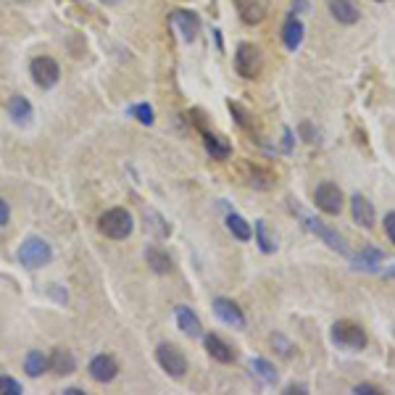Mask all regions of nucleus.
<instances>
[{
    "label": "nucleus",
    "mask_w": 395,
    "mask_h": 395,
    "mask_svg": "<svg viewBox=\"0 0 395 395\" xmlns=\"http://www.w3.org/2000/svg\"><path fill=\"white\" fill-rule=\"evenodd\" d=\"M382 261H385V250H380L377 245H366L364 250H358L353 256V269L356 272H366V274H377Z\"/></svg>",
    "instance_id": "obj_12"
},
{
    "label": "nucleus",
    "mask_w": 395,
    "mask_h": 395,
    "mask_svg": "<svg viewBox=\"0 0 395 395\" xmlns=\"http://www.w3.org/2000/svg\"><path fill=\"white\" fill-rule=\"evenodd\" d=\"M290 140H293V132L285 130V153H290Z\"/></svg>",
    "instance_id": "obj_37"
},
{
    "label": "nucleus",
    "mask_w": 395,
    "mask_h": 395,
    "mask_svg": "<svg viewBox=\"0 0 395 395\" xmlns=\"http://www.w3.org/2000/svg\"><path fill=\"white\" fill-rule=\"evenodd\" d=\"M285 393H287V395H293V393L306 395L308 390H306V387H303V385H295V382H293V385H287V387H285Z\"/></svg>",
    "instance_id": "obj_36"
},
{
    "label": "nucleus",
    "mask_w": 395,
    "mask_h": 395,
    "mask_svg": "<svg viewBox=\"0 0 395 395\" xmlns=\"http://www.w3.org/2000/svg\"><path fill=\"white\" fill-rule=\"evenodd\" d=\"M385 277H395V263L390 266V269H387V272H385Z\"/></svg>",
    "instance_id": "obj_40"
},
{
    "label": "nucleus",
    "mask_w": 395,
    "mask_h": 395,
    "mask_svg": "<svg viewBox=\"0 0 395 395\" xmlns=\"http://www.w3.org/2000/svg\"><path fill=\"white\" fill-rule=\"evenodd\" d=\"M269 343H272V348H274L282 358H293L295 356V345L285 335H272L269 337Z\"/></svg>",
    "instance_id": "obj_29"
},
{
    "label": "nucleus",
    "mask_w": 395,
    "mask_h": 395,
    "mask_svg": "<svg viewBox=\"0 0 395 395\" xmlns=\"http://www.w3.org/2000/svg\"><path fill=\"white\" fill-rule=\"evenodd\" d=\"M303 34H306V27H303V21L298 19V16H290L287 21H285V27H282V43L285 48L295 53L301 45H303Z\"/></svg>",
    "instance_id": "obj_17"
},
{
    "label": "nucleus",
    "mask_w": 395,
    "mask_h": 395,
    "mask_svg": "<svg viewBox=\"0 0 395 395\" xmlns=\"http://www.w3.org/2000/svg\"><path fill=\"white\" fill-rule=\"evenodd\" d=\"M382 227H385V234H387V240L395 245V211L390 214H385V219H382Z\"/></svg>",
    "instance_id": "obj_33"
},
{
    "label": "nucleus",
    "mask_w": 395,
    "mask_h": 395,
    "mask_svg": "<svg viewBox=\"0 0 395 395\" xmlns=\"http://www.w3.org/2000/svg\"><path fill=\"white\" fill-rule=\"evenodd\" d=\"M205 351H208V356H211L214 361H219V364H232L234 358H237L232 345L224 343L219 335H205Z\"/></svg>",
    "instance_id": "obj_18"
},
{
    "label": "nucleus",
    "mask_w": 395,
    "mask_h": 395,
    "mask_svg": "<svg viewBox=\"0 0 395 395\" xmlns=\"http://www.w3.org/2000/svg\"><path fill=\"white\" fill-rule=\"evenodd\" d=\"M172 27L176 30V34L185 40V43H192L201 32V19L192 14V11H174L172 14Z\"/></svg>",
    "instance_id": "obj_13"
},
{
    "label": "nucleus",
    "mask_w": 395,
    "mask_h": 395,
    "mask_svg": "<svg viewBox=\"0 0 395 395\" xmlns=\"http://www.w3.org/2000/svg\"><path fill=\"white\" fill-rule=\"evenodd\" d=\"M48 369L53 372V374H59V377H69L74 374V369H77V358H74V353L69 348H53L50 353V358H48Z\"/></svg>",
    "instance_id": "obj_16"
},
{
    "label": "nucleus",
    "mask_w": 395,
    "mask_h": 395,
    "mask_svg": "<svg viewBox=\"0 0 395 395\" xmlns=\"http://www.w3.org/2000/svg\"><path fill=\"white\" fill-rule=\"evenodd\" d=\"M105 6H117V3H121V0H103Z\"/></svg>",
    "instance_id": "obj_41"
},
{
    "label": "nucleus",
    "mask_w": 395,
    "mask_h": 395,
    "mask_svg": "<svg viewBox=\"0 0 395 395\" xmlns=\"http://www.w3.org/2000/svg\"><path fill=\"white\" fill-rule=\"evenodd\" d=\"M32 103L24 98V95H14L11 101H8V117L14 119L16 124H27L32 119Z\"/></svg>",
    "instance_id": "obj_23"
},
{
    "label": "nucleus",
    "mask_w": 395,
    "mask_h": 395,
    "mask_svg": "<svg viewBox=\"0 0 395 395\" xmlns=\"http://www.w3.org/2000/svg\"><path fill=\"white\" fill-rule=\"evenodd\" d=\"M203 145H205V150L211 153V159L224 161V159H230V156H232V145H230L224 137H219V134L203 132Z\"/></svg>",
    "instance_id": "obj_21"
},
{
    "label": "nucleus",
    "mask_w": 395,
    "mask_h": 395,
    "mask_svg": "<svg viewBox=\"0 0 395 395\" xmlns=\"http://www.w3.org/2000/svg\"><path fill=\"white\" fill-rule=\"evenodd\" d=\"M306 6H308L306 0H295V6H293V8H295V14H301V11H306Z\"/></svg>",
    "instance_id": "obj_38"
},
{
    "label": "nucleus",
    "mask_w": 395,
    "mask_h": 395,
    "mask_svg": "<svg viewBox=\"0 0 395 395\" xmlns=\"http://www.w3.org/2000/svg\"><path fill=\"white\" fill-rule=\"evenodd\" d=\"M130 114L137 119L140 124H153V108H150V105H145V103H140V105H132Z\"/></svg>",
    "instance_id": "obj_31"
},
{
    "label": "nucleus",
    "mask_w": 395,
    "mask_h": 395,
    "mask_svg": "<svg viewBox=\"0 0 395 395\" xmlns=\"http://www.w3.org/2000/svg\"><path fill=\"white\" fill-rule=\"evenodd\" d=\"M145 261H148V266L156 272V274H172V269H174L172 256H169L166 250L156 248V245L145 248Z\"/></svg>",
    "instance_id": "obj_20"
},
{
    "label": "nucleus",
    "mask_w": 395,
    "mask_h": 395,
    "mask_svg": "<svg viewBox=\"0 0 395 395\" xmlns=\"http://www.w3.org/2000/svg\"><path fill=\"white\" fill-rule=\"evenodd\" d=\"M19 261L27 269H40V266H48L53 261V248L45 243L43 237H27L21 245H19Z\"/></svg>",
    "instance_id": "obj_4"
},
{
    "label": "nucleus",
    "mask_w": 395,
    "mask_h": 395,
    "mask_svg": "<svg viewBox=\"0 0 395 395\" xmlns=\"http://www.w3.org/2000/svg\"><path fill=\"white\" fill-rule=\"evenodd\" d=\"M263 69V56L259 45L240 43L234 50V72L240 74L243 79H259Z\"/></svg>",
    "instance_id": "obj_3"
},
{
    "label": "nucleus",
    "mask_w": 395,
    "mask_h": 395,
    "mask_svg": "<svg viewBox=\"0 0 395 395\" xmlns=\"http://www.w3.org/2000/svg\"><path fill=\"white\" fill-rule=\"evenodd\" d=\"M230 111H232V117L237 119V124H240L243 130H253V114H250L248 108H243L240 103L230 101Z\"/></svg>",
    "instance_id": "obj_30"
},
{
    "label": "nucleus",
    "mask_w": 395,
    "mask_h": 395,
    "mask_svg": "<svg viewBox=\"0 0 395 395\" xmlns=\"http://www.w3.org/2000/svg\"><path fill=\"white\" fill-rule=\"evenodd\" d=\"M227 230H230L237 240H243V243L253 237V227H250L248 221L243 219L240 214H227Z\"/></svg>",
    "instance_id": "obj_25"
},
{
    "label": "nucleus",
    "mask_w": 395,
    "mask_h": 395,
    "mask_svg": "<svg viewBox=\"0 0 395 395\" xmlns=\"http://www.w3.org/2000/svg\"><path fill=\"white\" fill-rule=\"evenodd\" d=\"M351 214H353V221L364 230H372L377 224V211H374V203L366 198V195H353L351 198Z\"/></svg>",
    "instance_id": "obj_11"
},
{
    "label": "nucleus",
    "mask_w": 395,
    "mask_h": 395,
    "mask_svg": "<svg viewBox=\"0 0 395 395\" xmlns=\"http://www.w3.org/2000/svg\"><path fill=\"white\" fill-rule=\"evenodd\" d=\"M174 314H176V327H179V330H182L188 337H201V335H203V324H201L198 314H195L192 308L176 306Z\"/></svg>",
    "instance_id": "obj_19"
},
{
    "label": "nucleus",
    "mask_w": 395,
    "mask_h": 395,
    "mask_svg": "<svg viewBox=\"0 0 395 395\" xmlns=\"http://www.w3.org/2000/svg\"><path fill=\"white\" fill-rule=\"evenodd\" d=\"M234 11L248 27H259L269 16V0H232Z\"/></svg>",
    "instance_id": "obj_9"
},
{
    "label": "nucleus",
    "mask_w": 395,
    "mask_h": 395,
    "mask_svg": "<svg viewBox=\"0 0 395 395\" xmlns=\"http://www.w3.org/2000/svg\"><path fill=\"white\" fill-rule=\"evenodd\" d=\"M214 314H216L227 327L245 330V314H243V308L237 306L234 301H230V298H216V301H214Z\"/></svg>",
    "instance_id": "obj_10"
},
{
    "label": "nucleus",
    "mask_w": 395,
    "mask_h": 395,
    "mask_svg": "<svg viewBox=\"0 0 395 395\" xmlns=\"http://www.w3.org/2000/svg\"><path fill=\"white\" fill-rule=\"evenodd\" d=\"M63 393H66V395H82V393H85V390H79V387H66Z\"/></svg>",
    "instance_id": "obj_39"
},
{
    "label": "nucleus",
    "mask_w": 395,
    "mask_h": 395,
    "mask_svg": "<svg viewBox=\"0 0 395 395\" xmlns=\"http://www.w3.org/2000/svg\"><path fill=\"white\" fill-rule=\"evenodd\" d=\"M377 3H385V0H377Z\"/></svg>",
    "instance_id": "obj_42"
},
{
    "label": "nucleus",
    "mask_w": 395,
    "mask_h": 395,
    "mask_svg": "<svg viewBox=\"0 0 395 395\" xmlns=\"http://www.w3.org/2000/svg\"><path fill=\"white\" fill-rule=\"evenodd\" d=\"M303 227H306L308 232H314L319 240H324L327 245L332 250H337L340 256H351V248H348V243H345V237L340 232H335L332 227H327L324 221L314 219V216H303Z\"/></svg>",
    "instance_id": "obj_8"
},
{
    "label": "nucleus",
    "mask_w": 395,
    "mask_h": 395,
    "mask_svg": "<svg viewBox=\"0 0 395 395\" xmlns=\"http://www.w3.org/2000/svg\"><path fill=\"white\" fill-rule=\"evenodd\" d=\"M332 343L343 351H364L369 345V337H366V330L361 324L351 322V319H340V322L332 324Z\"/></svg>",
    "instance_id": "obj_1"
},
{
    "label": "nucleus",
    "mask_w": 395,
    "mask_h": 395,
    "mask_svg": "<svg viewBox=\"0 0 395 395\" xmlns=\"http://www.w3.org/2000/svg\"><path fill=\"white\" fill-rule=\"evenodd\" d=\"M24 369H27L30 377H40V374L48 372V356L43 351H30L27 358H24Z\"/></svg>",
    "instance_id": "obj_26"
},
{
    "label": "nucleus",
    "mask_w": 395,
    "mask_h": 395,
    "mask_svg": "<svg viewBox=\"0 0 395 395\" xmlns=\"http://www.w3.org/2000/svg\"><path fill=\"white\" fill-rule=\"evenodd\" d=\"M119 374V364L114 356H105V353H101V356H95L92 361H90V377L95 382H114Z\"/></svg>",
    "instance_id": "obj_14"
},
{
    "label": "nucleus",
    "mask_w": 395,
    "mask_h": 395,
    "mask_svg": "<svg viewBox=\"0 0 395 395\" xmlns=\"http://www.w3.org/2000/svg\"><path fill=\"white\" fill-rule=\"evenodd\" d=\"M0 393L3 395H21L24 390H21V385L16 380H11V377H0Z\"/></svg>",
    "instance_id": "obj_32"
},
{
    "label": "nucleus",
    "mask_w": 395,
    "mask_h": 395,
    "mask_svg": "<svg viewBox=\"0 0 395 395\" xmlns=\"http://www.w3.org/2000/svg\"><path fill=\"white\" fill-rule=\"evenodd\" d=\"M143 219H145V230L153 237H169L172 234V227H169V221L163 219L159 211H153V208H145L143 211Z\"/></svg>",
    "instance_id": "obj_22"
},
{
    "label": "nucleus",
    "mask_w": 395,
    "mask_h": 395,
    "mask_svg": "<svg viewBox=\"0 0 395 395\" xmlns=\"http://www.w3.org/2000/svg\"><path fill=\"white\" fill-rule=\"evenodd\" d=\"M256 240H259V248L263 253H274L277 250V243H274V237L269 234V227H266V221H256Z\"/></svg>",
    "instance_id": "obj_27"
},
{
    "label": "nucleus",
    "mask_w": 395,
    "mask_h": 395,
    "mask_svg": "<svg viewBox=\"0 0 395 395\" xmlns=\"http://www.w3.org/2000/svg\"><path fill=\"white\" fill-rule=\"evenodd\" d=\"M8 219H11V208H8V203L0 198V227H6Z\"/></svg>",
    "instance_id": "obj_35"
},
{
    "label": "nucleus",
    "mask_w": 395,
    "mask_h": 395,
    "mask_svg": "<svg viewBox=\"0 0 395 395\" xmlns=\"http://www.w3.org/2000/svg\"><path fill=\"white\" fill-rule=\"evenodd\" d=\"M327 8L335 16V21L345 24V27H351L361 19V8L356 6V0H327Z\"/></svg>",
    "instance_id": "obj_15"
},
{
    "label": "nucleus",
    "mask_w": 395,
    "mask_h": 395,
    "mask_svg": "<svg viewBox=\"0 0 395 395\" xmlns=\"http://www.w3.org/2000/svg\"><path fill=\"white\" fill-rule=\"evenodd\" d=\"M353 393L356 395H380L382 390L377 387V385H372V382H361V385H356V387H353Z\"/></svg>",
    "instance_id": "obj_34"
},
{
    "label": "nucleus",
    "mask_w": 395,
    "mask_h": 395,
    "mask_svg": "<svg viewBox=\"0 0 395 395\" xmlns=\"http://www.w3.org/2000/svg\"><path fill=\"white\" fill-rule=\"evenodd\" d=\"M30 74H32V79H34V85L43 90L56 88L61 79L59 63L50 59V56H37V59L30 63Z\"/></svg>",
    "instance_id": "obj_7"
},
{
    "label": "nucleus",
    "mask_w": 395,
    "mask_h": 395,
    "mask_svg": "<svg viewBox=\"0 0 395 395\" xmlns=\"http://www.w3.org/2000/svg\"><path fill=\"white\" fill-rule=\"evenodd\" d=\"M314 203L316 208L327 214V216H337L340 211H343V190L337 188L335 182H322V185H316V190H314Z\"/></svg>",
    "instance_id": "obj_6"
},
{
    "label": "nucleus",
    "mask_w": 395,
    "mask_h": 395,
    "mask_svg": "<svg viewBox=\"0 0 395 395\" xmlns=\"http://www.w3.org/2000/svg\"><path fill=\"white\" fill-rule=\"evenodd\" d=\"M98 230L111 240H124L130 237L134 224H132V214L127 208H108L98 219Z\"/></svg>",
    "instance_id": "obj_2"
},
{
    "label": "nucleus",
    "mask_w": 395,
    "mask_h": 395,
    "mask_svg": "<svg viewBox=\"0 0 395 395\" xmlns=\"http://www.w3.org/2000/svg\"><path fill=\"white\" fill-rule=\"evenodd\" d=\"M156 358H159V364H161V369L169 374V377H174V380H182V377H185V372H188V358H185V353L179 351L176 345H172V343H161V345L156 348Z\"/></svg>",
    "instance_id": "obj_5"
},
{
    "label": "nucleus",
    "mask_w": 395,
    "mask_h": 395,
    "mask_svg": "<svg viewBox=\"0 0 395 395\" xmlns=\"http://www.w3.org/2000/svg\"><path fill=\"white\" fill-rule=\"evenodd\" d=\"M250 188H256V190H272V185H274V176L269 174V172H261V169H250Z\"/></svg>",
    "instance_id": "obj_28"
},
{
    "label": "nucleus",
    "mask_w": 395,
    "mask_h": 395,
    "mask_svg": "<svg viewBox=\"0 0 395 395\" xmlns=\"http://www.w3.org/2000/svg\"><path fill=\"white\" fill-rule=\"evenodd\" d=\"M250 372L259 377V380L263 382V385H274L277 382V369H274V364H269L266 358H253L250 361Z\"/></svg>",
    "instance_id": "obj_24"
}]
</instances>
